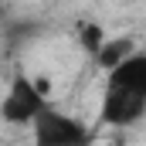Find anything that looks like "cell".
<instances>
[{"label":"cell","mask_w":146,"mask_h":146,"mask_svg":"<svg viewBox=\"0 0 146 146\" xmlns=\"http://www.w3.org/2000/svg\"><path fill=\"white\" fill-rule=\"evenodd\" d=\"M34 139H37V146H82L85 129H82V122H75L61 112L44 109L34 119Z\"/></svg>","instance_id":"cell-1"},{"label":"cell","mask_w":146,"mask_h":146,"mask_svg":"<svg viewBox=\"0 0 146 146\" xmlns=\"http://www.w3.org/2000/svg\"><path fill=\"white\" fill-rule=\"evenodd\" d=\"M3 119L7 122H34L37 115L44 112V95L34 88V82H14V88L7 92V99H3Z\"/></svg>","instance_id":"cell-2"},{"label":"cell","mask_w":146,"mask_h":146,"mask_svg":"<svg viewBox=\"0 0 146 146\" xmlns=\"http://www.w3.org/2000/svg\"><path fill=\"white\" fill-rule=\"evenodd\" d=\"M109 88H122L146 99V54H129L122 65L109 72Z\"/></svg>","instance_id":"cell-3"},{"label":"cell","mask_w":146,"mask_h":146,"mask_svg":"<svg viewBox=\"0 0 146 146\" xmlns=\"http://www.w3.org/2000/svg\"><path fill=\"white\" fill-rule=\"evenodd\" d=\"M129 54H136V44L126 41V37H106V44L95 51V58H99V65H102L106 72H112L115 65H122Z\"/></svg>","instance_id":"cell-4"},{"label":"cell","mask_w":146,"mask_h":146,"mask_svg":"<svg viewBox=\"0 0 146 146\" xmlns=\"http://www.w3.org/2000/svg\"><path fill=\"white\" fill-rule=\"evenodd\" d=\"M78 34H82V44H85L88 51H99V48L106 44V37H102V31H99L95 24H82V27H78Z\"/></svg>","instance_id":"cell-5"}]
</instances>
